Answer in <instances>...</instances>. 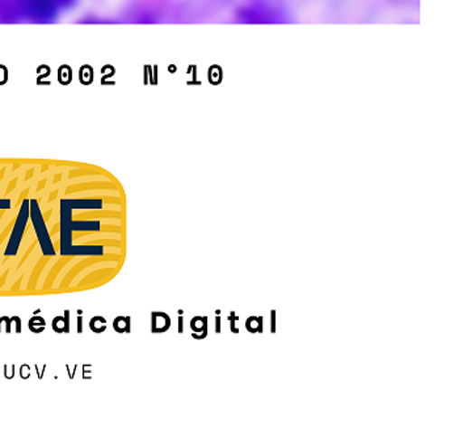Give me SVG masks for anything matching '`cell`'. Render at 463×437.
I'll use <instances>...</instances> for the list:
<instances>
[{"label": "cell", "mask_w": 463, "mask_h": 437, "mask_svg": "<svg viewBox=\"0 0 463 437\" xmlns=\"http://www.w3.org/2000/svg\"><path fill=\"white\" fill-rule=\"evenodd\" d=\"M77 0H14L20 20L36 24L53 23L62 11L69 10Z\"/></svg>", "instance_id": "6da1fadb"}, {"label": "cell", "mask_w": 463, "mask_h": 437, "mask_svg": "<svg viewBox=\"0 0 463 437\" xmlns=\"http://www.w3.org/2000/svg\"><path fill=\"white\" fill-rule=\"evenodd\" d=\"M237 20L243 24H285L290 22V17L278 3L253 0L238 8Z\"/></svg>", "instance_id": "7a4b0ae2"}, {"label": "cell", "mask_w": 463, "mask_h": 437, "mask_svg": "<svg viewBox=\"0 0 463 437\" xmlns=\"http://www.w3.org/2000/svg\"><path fill=\"white\" fill-rule=\"evenodd\" d=\"M99 221H74L72 209L66 204L61 203V253L66 256L72 246V233L74 232H99Z\"/></svg>", "instance_id": "3957f363"}, {"label": "cell", "mask_w": 463, "mask_h": 437, "mask_svg": "<svg viewBox=\"0 0 463 437\" xmlns=\"http://www.w3.org/2000/svg\"><path fill=\"white\" fill-rule=\"evenodd\" d=\"M29 218H32L34 230H36L37 239L43 255L54 256L55 250L53 243H52L51 235H49L48 229H46L45 221H43V213L40 211L39 204L36 200L31 201V209H29Z\"/></svg>", "instance_id": "277c9868"}, {"label": "cell", "mask_w": 463, "mask_h": 437, "mask_svg": "<svg viewBox=\"0 0 463 437\" xmlns=\"http://www.w3.org/2000/svg\"><path fill=\"white\" fill-rule=\"evenodd\" d=\"M29 209H31V201L25 200L17 215L13 233H11L10 241H8L5 256H14L19 252L20 243H22L23 235L25 233L29 220Z\"/></svg>", "instance_id": "5b68a950"}, {"label": "cell", "mask_w": 463, "mask_h": 437, "mask_svg": "<svg viewBox=\"0 0 463 437\" xmlns=\"http://www.w3.org/2000/svg\"><path fill=\"white\" fill-rule=\"evenodd\" d=\"M61 203L66 204L69 208L74 209H101L103 201L100 200H62Z\"/></svg>", "instance_id": "8992f818"}, {"label": "cell", "mask_w": 463, "mask_h": 437, "mask_svg": "<svg viewBox=\"0 0 463 437\" xmlns=\"http://www.w3.org/2000/svg\"><path fill=\"white\" fill-rule=\"evenodd\" d=\"M153 332H165L170 328L171 320L170 317L165 313H153Z\"/></svg>", "instance_id": "52a82bcc"}, {"label": "cell", "mask_w": 463, "mask_h": 437, "mask_svg": "<svg viewBox=\"0 0 463 437\" xmlns=\"http://www.w3.org/2000/svg\"><path fill=\"white\" fill-rule=\"evenodd\" d=\"M67 314H69V311H67L65 318H63V317H57V318L53 320V328L58 334H61V332H69V318H67Z\"/></svg>", "instance_id": "ba28073f"}, {"label": "cell", "mask_w": 463, "mask_h": 437, "mask_svg": "<svg viewBox=\"0 0 463 437\" xmlns=\"http://www.w3.org/2000/svg\"><path fill=\"white\" fill-rule=\"evenodd\" d=\"M90 328H91V330L96 332V334H101V332L106 331L107 328L106 319H104L103 317H95V318L91 319V322H90Z\"/></svg>", "instance_id": "9c48e42d"}, {"label": "cell", "mask_w": 463, "mask_h": 437, "mask_svg": "<svg viewBox=\"0 0 463 437\" xmlns=\"http://www.w3.org/2000/svg\"><path fill=\"white\" fill-rule=\"evenodd\" d=\"M206 325H208V319L200 318V317H196V318L191 322L192 330L194 332H203V337H206Z\"/></svg>", "instance_id": "30bf717a"}, {"label": "cell", "mask_w": 463, "mask_h": 437, "mask_svg": "<svg viewBox=\"0 0 463 437\" xmlns=\"http://www.w3.org/2000/svg\"><path fill=\"white\" fill-rule=\"evenodd\" d=\"M45 320L41 318V317H34V318H32L31 322H29V330L39 334V332L45 330Z\"/></svg>", "instance_id": "8fae6325"}, {"label": "cell", "mask_w": 463, "mask_h": 437, "mask_svg": "<svg viewBox=\"0 0 463 437\" xmlns=\"http://www.w3.org/2000/svg\"><path fill=\"white\" fill-rule=\"evenodd\" d=\"M261 323H263V319L256 318V317H251L249 320H247L246 328L250 332H263V328H261Z\"/></svg>", "instance_id": "7c38bea8"}, {"label": "cell", "mask_w": 463, "mask_h": 437, "mask_svg": "<svg viewBox=\"0 0 463 437\" xmlns=\"http://www.w3.org/2000/svg\"><path fill=\"white\" fill-rule=\"evenodd\" d=\"M113 328L118 332H129V318H124V317H119V318L115 320L113 323Z\"/></svg>", "instance_id": "4fadbf2b"}, {"label": "cell", "mask_w": 463, "mask_h": 437, "mask_svg": "<svg viewBox=\"0 0 463 437\" xmlns=\"http://www.w3.org/2000/svg\"><path fill=\"white\" fill-rule=\"evenodd\" d=\"M11 208V201L10 200H0V209L3 211H7V209Z\"/></svg>", "instance_id": "5bb4252c"}, {"label": "cell", "mask_w": 463, "mask_h": 437, "mask_svg": "<svg viewBox=\"0 0 463 437\" xmlns=\"http://www.w3.org/2000/svg\"><path fill=\"white\" fill-rule=\"evenodd\" d=\"M270 316H272V322H270V326H272V328H270V331L276 332V311H272V313H270Z\"/></svg>", "instance_id": "9a60e30c"}]
</instances>
